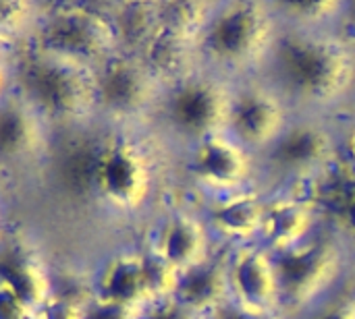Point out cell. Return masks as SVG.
I'll return each instance as SVG.
<instances>
[{
    "label": "cell",
    "instance_id": "cell-21",
    "mask_svg": "<svg viewBox=\"0 0 355 319\" xmlns=\"http://www.w3.org/2000/svg\"><path fill=\"white\" fill-rule=\"evenodd\" d=\"M139 60L162 87H168L196 73L193 66L200 60V52L196 42L160 27L139 52Z\"/></svg>",
    "mask_w": 355,
    "mask_h": 319
},
{
    "label": "cell",
    "instance_id": "cell-24",
    "mask_svg": "<svg viewBox=\"0 0 355 319\" xmlns=\"http://www.w3.org/2000/svg\"><path fill=\"white\" fill-rule=\"evenodd\" d=\"M40 15V2L0 0V46L21 50Z\"/></svg>",
    "mask_w": 355,
    "mask_h": 319
},
{
    "label": "cell",
    "instance_id": "cell-29",
    "mask_svg": "<svg viewBox=\"0 0 355 319\" xmlns=\"http://www.w3.org/2000/svg\"><path fill=\"white\" fill-rule=\"evenodd\" d=\"M83 318V303L71 297L52 295L48 303L35 313V319H81Z\"/></svg>",
    "mask_w": 355,
    "mask_h": 319
},
{
    "label": "cell",
    "instance_id": "cell-35",
    "mask_svg": "<svg viewBox=\"0 0 355 319\" xmlns=\"http://www.w3.org/2000/svg\"><path fill=\"white\" fill-rule=\"evenodd\" d=\"M343 210H345V218L355 226V179L347 185V191L343 195Z\"/></svg>",
    "mask_w": 355,
    "mask_h": 319
},
{
    "label": "cell",
    "instance_id": "cell-33",
    "mask_svg": "<svg viewBox=\"0 0 355 319\" xmlns=\"http://www.w3.org/2000/svg\"><path fill=\"white\" fill-rule=\"evenodd\" d=\"M210 319H279L277 313H262V311H252L245 309L233 301H227Z\"/></svg>",
    "mask_w": 355,
    "mask_h": 319
},
{
    "label": "cell",
    "instance_id": "cell-2",
    "mask_svg": "<svg viewBox=\"0 0 355 319\" xmlns=\"http://www.w3.org/2000/svg\"><path fill=\"white\" fill-rule=\"evenodd\" d=\"M15 89L54 135L98 122L94 69L21 48L15 58Z\"/></svg>",
    "mask_w": 355,
    "mask_h": 319
},
{
    "label": "cell",
    "instance_id": "cell-14",
    "mask_svg": "<svg viewBox=\"0 0 355 319\" xmlns=\"http://www.w3.org/2000/svg\"><path fill=\"white\" fill-rule=\"evenodd\" d=\"M231 301L262 313H277L279 282L272 264V255L264 247L243 245L233 251L227 262Z\"/></svg>",
    "mask_w": 355,
    "mask_h": 319
},
{
    "label": "cell",
    "instance_id": "cell-18",
    "mask_svg": "<svg viewBox=\"0 0 355 319\" xmlns=\"http://www.w3.org/2000/svg\"><path fill=\"white\" fill-rule=\"evenodd\" d=\"M264 216V199L248 189L218 195L208 208L206 226L210 235H216L237 247L252 245L260 237Z\"/></svg>",
    "mask_w": 355,
    "mask_h": 319
},
{
    "label": "cell",
    "instance_id": "cell-22",
    "mask_svg": "<svg viewBox=\"0 0 355 319\" xmlns=\"http://www.w3.org/2000/svg\"><path fill=\"white\" fill-rule=\"evenodd\" d=\"M119 52L139 56L160 29L158 2H106Z\"/></svg>",
    "mask_w": 355,
    "mask_h": 319
},
{
    "label": "cell",
    "instance_id": "cell-12",
    "mask_svg": "<svg viewBox=\"0 0 355 319\" xmlns=\"http://www.w3.org/2000/svg\"><path fill=\"white\" fill-rule=\"evenodd\" d=\"M287 125L285 102L272 89L250 85L233 93L227 133L250 154L266 152Z\"/></svg>",
    "mask_w": 355,
    "mask_h": 319
},
{
    "label": "cell",
    "instance_id": "cell-3",
    "mask_svg": "<svg viewBox=\"0 0 355 319\" xmlns=\"http://www.w3.org/2000/svg\"><path fill=\"white\" fill-rule=\"evenodd\" d=\"M27 50L87 69L119 52L106 2H40Z\"/></svg>",
    "mask_w": 355,
    "mask_h": 319
},
{
    "label": "cell",
    "instance_id": "cell-25",
    "mask_svg": "<svg viewBox=\"0 0 355 319\" xmlns=\"http://www.w3.org/2000/svg\"><path fill=\"white\" fill-rule=\"evenodd\" d=\"M139 259H141V274H144V284L150 303L160 299H171L179 280V270L148 245L139 247Z\"/></svg>",
    "mask_w": 355,
    "mask_h": 319
},
{
    "label": "cell",
    "instance_id": "cell-4",
    "mask_svg": "<svg viewBox=\"0 0 355 319\" xmlns=\"http://www.w3.org/2000/svg\"><path fill=\"white\" fill-rule=\"evenodd\" d=\"M277 10L262 2L214 4L198 39L200 60L241 71L272 54L277 44Z\"/></svg>",
    "mask_w": 355,
    "mask_h": 319
},
{
    "label": "cell",
    "instance_id": "cell-31",
    "mask_svg": "<svg viewBox=\"0 0 355 319\" xmlns=\"http://www.w3.org/2000/svg\"><path fill=\"white\" fill-rule=\"evenodd\" d=\"M19 50L0 46V102L15 89V58Z\"/></svg>",
    "mask_w": 355,
    "mask_h": 319
},
{
    "label": "cell",
    "instance_id": "cell-15",
    "mask_svg": "<svg viewBox=\"0 0 355 319\" xmlns=\"http://www.w3.org/2000/svg\"><path fill=\"white\" fill-rule=\"evenodd\" d=\"M335 154L331 133L316 122H293L266 149L270 168L291 174L308 176L329 164Z\"/></svg>",
    "mask_w": 355,
    "mask_h": 319
},
{
    "label": "cell",
    "instance_id": "cell-7",
    "mask_svg": "<svg viewBox=\"0 0 355 319\" xmlns=\"http://www.w3.org/2000/svg\"><path fill=\"white\" fill-rule=\"evenodd\" d=\"M231 98L223 81L196 71L162 89L154 114L171 135L191 145L227 133Z\"/></svg>",
    "mask_w": 355,
    "mask_h": 319
},
{
    "label": "cell",
    "instance_id": "cell-20",
    "mask_svg": "<svg viewBox=\"0 0 355 319\" xmlns=\"http://www.w3.org/2000/svg\"><path fill=\"white\" fill-rule=\"evenodd\" d=\"M314 226V214L310 203L300 197H275L264 199V216L258 241L268 253L291 249L310 239Z\"/></svg>",
    "mask_w": 355,
    "mask_h": 319
},
{
    "label": "cell",
    "instance_id": "cell-34",
    "mask_svg": "<svg viewBox=\"0 0 355 319\" xmlns=\"http://www.w3.org/2000/svg\"><path fill=\"white\" fill-rule=\"evenodd\" d=\"M308 319H355L354 301H335L324 307H320L316 313H312Z\"/></svg>",
    "mask_w": 355,
    "mask_h": 319
},
{
    "label": "cell",
    "instance_id": "cell-9",
    "mask_svg": "<svg viewBox=\"0 0 355 319\" xmlns=\"http://www.w3.org/2000/svg\"><path fill=\"white\" fill-rule=\"evenodd\" d=\"M281 305L304 307L318 297L324 286L333 280L339 255L335 247L324 239H308L291 249L270 253Z\"/></svg>",
    "mask_w": 355,
    "mask_h": 319
},
{
    "label": "cell",
    "instance_id": "cell-36",
    "mask_svg": "<svg viewBox=\"0 0 355 319\" xmlns=\"http://www.w3.org/2000/svg\"><path fill=\"white\" fill-rule=\"evenodd\" d=\"M4 230H6V206H4V199L0 193V237L4 235Z\"/></svg>",
    "mask_w": 355,
    "mask_h": 319
},
{
    "label": "cell",
    "instance_id": "cell-13",
    "mask_svg": "<svg viewBox=\"0 0 355 319\" xmlns=\"http://www.w3.org/2000/svg\"><path fill=\"white\" fill-rule=\"evenodd\" d=\"M0 282L10 286L19 299L37 313L54 295V270L37 247L23 239L8 235L0 237Z\"/></svg>",
    "mask_w": 355,
    "mask_h": 319
},
{
    "label": "cell",
    "instance_id": "cell-28",
    "mask_svg": "<svg viewBox=\"0 0 355 319\" xmlns=\"http://www.w3.org/2000/svg\"><path fill=\"white\" fill-rule=\"evenodd\" d=\"M137 319H204L196 316L193 311H189L185 305H181L177 299H160V301H152L146 307L139 309V318Z\"/></svg>",
    "mask_w": 355,
    "mask_h": 319
},
{
    "label": "cell",
    "instance_id": "cell-26",
    "mask_svg": "<svg viewBox=\"0 0 355 319\" xmlns=\"http://www.w3.org/2000/svg\"><path fill=\"white\" fill-rule=\"evenodd\" d=\"M341 8L343 2H293L275 6L277 12L281 10L295 23V29H318L327 23H335Z\"/></svg>",
    "mask_w": 355,
    "mask_h": 319
},
{
    "label": "cell",
    "instance_id": "cell-27",
    "mask_svg": "<svg viewBox=\"0 0 355 319\" xmlns=\"http://www.w3.org/2000/svg\"><path fill=\"white\" fill-rule=\"evenodd\" d=\"M139 318V309L127 307V305H119L112 301H104V299H96L89 297L83 303V318L81 319H137Z\"/></svg>",
    "mask_w": 355,
    "mask_h": 319
},
{
    "label": "cell",
    "instance_id": "cell-23",
    "mask_svg": "<svg viewBox=\"0 0 355 319\" xmlns=\"http://www.w3.org/2000/svg\"><path fill=\"white\" fill-rule=\"evenodd\" d=\"M212 6L204 2H158L160 27L198 44Z\"/></svg>",
    "mask_w": 355,
    "mask_h": 319
},
{
    "label": "cell",
    "instance_id": "cell-32",
    "mask_svg": "<svg viewBox=\"0 0 355 319\" xmlns=\"http://www.w3.org/2000/svg\"><path fill=\"white\" fill-rule=\"evenodd\" d=\"M335 25H337V37L349 48L355 46V0L343 4Z\"/></svg>",
    "mask_w": 355,
    "mask_h": 319
},
{
    "label": "cell",
    "instance_id": "cell-10",
    "mask_svg": "<svg viewBox=\"0 0 355 319\" xmlns=\"http://www.w3.org/2000/svg\"><path fill=\"white\" fill-rule=\"evenodd\" d=\"M54 131L33 106L12 89L0 102V168H44L54 143Z\"/></svg>",
    "mask_w": 355,
    "mask_h": 319
},
{
    "label": "cell",
    "instance_id": "cell-30",
    "mask_svg": "<svg viewBox=\"0 0 355 319\" xmlns=\"http://www.w3.org/2000/svg\"><path fill=\"white\" fill-rule=\"evenodd\" d=\"M35 313L19 299V295L0 282V319H33Z\"/></svg>",
    "mask_w": 355,
    "mask_h": 319
},
{
    "label": "cell",
    "instance_id": "cell-5",
    "mask_svg": "<svg viewBox=\"0 0 355 319\" xmlns=\"http://www.w3.org/2000/svg\"><path fill=\"white\" fill-rule=\"evenodd\" d=\"M156 187L152 156L135 131L108 129L100 154L94 187V206L112 216L141 212Z\"/></svg>",
    "mask_w": 355,
    "mask_h": 319
},
{
    "label": "cell",
    "instance_id": "cell-16",
    "mask_svg": "<svg viewBox=\"0 0 355 319\" xmlns=\"http://www.w3.org/2000/svg\"><path fill=\"white\" fill-rule=\"evenodd\" d=\"M144 245L152 247L171 266L183 272L210 255V230L206 222L191 212L175 210L160 218Z\"/></svg>",
    "mask_w": 355,
    "mask_h": 319
},
{
    "label": "cell",
    "instance_id": "cell-8",
    "mask_svg": "<svg viewBox=\"0 0 355 319\" xmlns=\"http://www.w3.org/2000/svg\"><path fill=\"white\" fill-rule=\"evenodd\" d=\"M106 133L108 129L96 122L54 137L44 170L50 189L64 206L75 210L96 208V170Z\"/></svg>",
    "mask_w": 355,
    "mask_h": 319
},
{
    "label": "cell",
    "instance_id": "cell-19",
    "mask_svg": "<svg viewBox=\"0 0 355 319\" xmlns=\"http://www.w3.org/2000/svg\"><path fill=\"white\" fill-rule=\"evenodd\" d=\"M173 299L200 318H212L227 301H231L227 262L208 255L206 259L179 272Z\"/></svg>",
    "mask_w": 355,
    "mask_h": 319
},
{
    "label": "cell",
    "instance_id": "cell-17",
    "mask_svg": "<svg viewBox=\"0 0 355 319\" xmlns=\"http://www.w3.org/2000/svg\"><path fill=\"white\" fill-rule=\"evenodd\" d=\"M92 297L141 309L150 303L141 274L139 247L119 249L106 255L89 276Z\"/></svg>",
    "mask_w": 355,
    "mask_h": 319
},
{
    "label": "cell",
    "instance_id": "cell-1",
    "mask_svg": "<svg viewBox=\"0 0 355 319\" xmlns=\"http://www.w3.org/2000/svg\"><path fill=\"white\" fill-rule=\"evenodd\" d=\"M275 73L285 93L308 106H331L355 83V56L337 35L293 29L277 37Z\"/></svg>",
    "mask_w": 355,
    "mask_h": 319
},
{
    "label": "cell",
    "instance_id": "cell-6",
    "mask_svg": "<svg viewBox=\"0 0 355 319\" xmlns=\"http://www.w3.org/2000/svg\"><path fill=\"white\" fill-rule=\"evenodd\" d=\"M96 116L106 129L135 131L154 116L162 85L146 69L139 56L116 52L94 69Z\"/></svg>",
    "mask_w": 355,
    "mask_h": 319
},
{
    "label": "cell",
    "instance_id": "cell-11",
    "mask_svg": "<svg viewBox=\"0 0 355 319\" xmlns=\"http://www.w3.org/2000/svg\"><path fill=\"white\" fill-rule=\"evenodd\" d=\"M185 172L198 187L216 195L235 193L245 189L252 174V154L229 133L212 135L189 145Z\"/></svg>",
    "mask_w": 355,
    "mask_h": 319
}]
</instances>
